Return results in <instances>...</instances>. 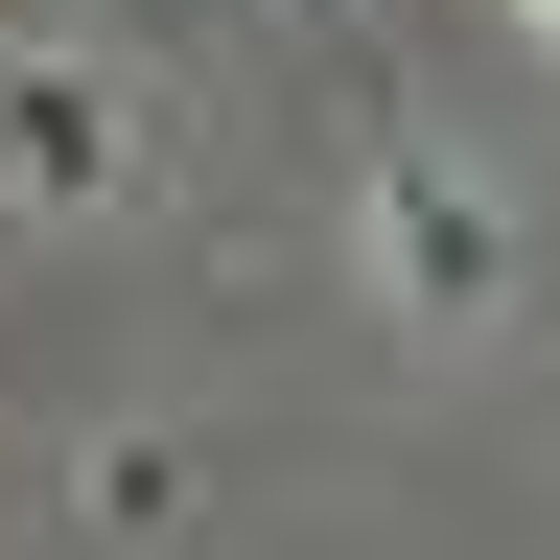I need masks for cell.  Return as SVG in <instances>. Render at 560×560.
<instances>
[{"instance_id":"cell-1","label":"cell","mask_w":560,"mask_h":560,"mask_svg":"<svg viewBox=\"0 0 560 560\" xmlns=\"http://www.w3.org/2000/svg\"><path fill=\"white\" fill-rule=\"evenodd\" d=\"M0 164H24V187H94V94H70V70H0Z\"/></svg>"},{"instance_id":"cell-2","label":"cell","mask_w":560,"mask_h":560,"mask_svg":"<svg viewBox=\"0 0 560 560\" xmlns=\"http://www.w3.org/2000/svg\"><path fill=\"white\" fill-rule=\"evenodd\" d=\"M537 24H560V0H537Z\"/></svg>"}]
</instances>
